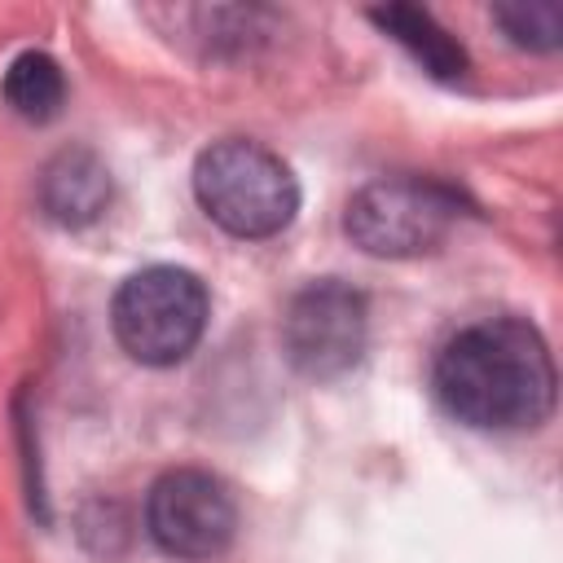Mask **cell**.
Listing matches in <instances>:
<instances>
[{
    "mask_svg": "<svg viewBox=\"0 0 563 563\" xmlns=\"http://www.w3.org/2000/svg\"><path fill=\"white\" fill-rule=\"evenodd\" d=\"M440 405L479 431L537 427L554 409V361L523 317H493L457 330L431 369Z\"/></svg>",
    "mask_w": 563,
    "mask_h": 563,
    "instance_id": "1",
    "label": "cell"
},
{
    "mask_svg": "<svg viewBox=\"0 0 563 563\" xmlns=\"http://www.w3.org/2000/svg\"><path fill=\"white\" fill-rule=\"evenodd\" d=\"M194 198L233 238H273L299 211V185L290 167L246 136L216 141L198 154Z\"/></svg>",
    "mask_w": 563,
    "mask_h": 563,
    "instance_id": "2",
    "label": "cell"
},
{
    "mask_svg": "<svg viewBox=\"0 0 563 563\" xmlns=\"http://www.w3.org/2000/svg\"><path fill=\"white\" fill-rule=\"evenodd\" d=\"M207 286L176 264H154L132 273L114 303H110V325L119 347L141 361V365H176L185 361L202 330H207Z\"/></svg>",
    "mask_w": 563,
    "mask_h": 563,
    "instance_id": "3",
    "label": "cell"
},
{
    "mask_svg": "<svg viewBox=\"0 0 563 563\" xmlns=\"http://www.w3.org/2000/svg\"><path fill=\"white\" fill-rule=\"evenodd\" d=\"M462 216L457 189L422 176H383L352 194L343 229L347 238L378 260H409L435 251Z\"/></svg>",
    "mask_w": 563,
    "mask_h": 563,
    "instance_id": "4",
    "label": "cell"
},
{
    "mask_svg": "<svg viewBox=\"0 0 563 563\" xmlns=\"http://www.w3.org/2000/svg\"><path fill=\"white\" fill-rule=\"evenodd\" d=\"M365 334H369L365 295L339 277H321L303 286L282 317V347L290 365L317 383L347 374L365 352Z\"/></svg>",
    "mask_w": 563,
    "mask_h": 563,
    "instance_id": "5",
    "label": "cell"
},
{
    "mask_svg": "<svg viewBox=\"0 0 563 563\" xmlns=\"http://www.w3.org/2000/svg\"><path fill=\"white\" fill-rule=\"evenodd\" d=\"M145 523L158 550L176 559H216L238 532V506L229 488L207 471H167L145 501Z\"/></svg>",
    "mask_w": 563,
    "mask_h": 563,
    "instance_id": "6",
    "label": "cell"
},
{
    "mask_svg": "<svg viewBox=\"0 0 563 563\" xmlns=\"http://www.w3.org/2000/svg\"><path fill=\"white\" fill-rule=\"evenodd\" d=\"M40 207L66 229L92 224L110 207V172L92 150H62L40 176Z\"/></svg>",
    "mask_w": 563,
    "mask_h": 563,
    "instance_id": "7",
    "label": "cell"
},
{
    "mask_svg": "<svg viewBox=\"0 0 563 563\" xmlns=\"http://www.w3.org/2000/svg\"><path fill=\"white\" fill-rule=\"evenodd\" d=\"M369 22H378L427 75L435 79H462L466 75V48L418 4H387L369 9Z\"/></svg>",
    "mask_w": 563,
    "mask_h": 563,
    "instance_id": "8",
    "label": "cell"
},
{
    "mask_svg": "<svg viewBox=\"0 0 563 563\" xmlns=\"http://www.w3.org/2000/svg\"><path fill=\"white\" fill-rule=\"evenodd\" d=\"M9 110L26 123H48L57 119L62 101H66V79H62V66L48 57V53H18L4 70V84H0Z\"/></svg>",
    "mask_w": 563,
    "mask_h": 563,
    "instance_id": "9",
    "label": "cell"
},
{
    "mask_svg": "<svg viewBox=\"0 0 563 563\" xmlns=\"http://www.w3.org/2000/svg\"><path fill=\"white\" fill-rule=\"evenodd\" d=\"M493 22L519 44V48H537V53H550L559 48V9L554 4H501L493 9Z\"/></svg>",
    "mask_w": 563,
    "mask_h": 563,
    "instance_id": "10",
    "label": "cell"
}]
</instances>
